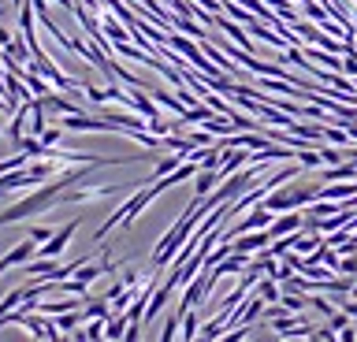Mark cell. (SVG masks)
Returning a JSON list of instances; mask_svg holds the SVG:
<instances>
[{"mask_svg":"<svg viewBox=\"0 0 357 342\" xmlns=\"http://www.w3.org/2000/svg\"><path fill=\"white\" fill-rule=\"evenodd\" d=\"M33 257H38V242H33V238H22L15 249L4 253V261L11 264V268H19V264H26V261H33Z\"/></svg>","mask_w":357,"mask_h":342,"instance_id":"obj_4","label":"cell"},{"mask_svg":"<svg viewBox=\"0 0 357 342\" xmlns=\"http://www.w3.org/2000/svg\"><path fill=\"white\" fill-rule=\"evenodd\" d=\"M339 275H357V253H346V257H339V268H335Z\"/></svg>","mask_w":357,"mask_h":342,"instance_id":"obj_14","label":"cell"},{"mask_svg":"<svg viewBox=\"0 0 357 342\" xmlns=\"http://www.w3.org/2000/svg\"><path fill=\"white\" fill-rule=\"evenodd\" d=\"M52 235H56V231H49V227H33V231H30V238H33V242H49Z\"/></svg>","mask_w":357,"mask_h":342,"instance_id":"obj_15","label":"cell"},{"mask_svg":"<svg viewBox=\"0 0 357 342\" xmlns=\"http://www.w3.org/2000/svg\"><path fill=\"white\" fill-rule=\"evenodd\" d=\"M75 231H78V219H71V224L56 231V235H52L49 242H45V246H38V257H60V253L67 249V242L75 238Z\"/></svg>","mask_w":357,"mask_h":342,"instance_id":"obj_3","label":"cell"},{"mask_svg":"<svg viewBox=\"0 0 357 342\" xmlns=\"http://www.w3.org/2000/svg\"><path fill=\"white\" fill-rule=\"evenodd\" d=\"M8 268H11V264H8V261H4V257H0V275H4V272H8Z\"/></svg>","mask_w":357,"mask_h":342,"instance_id":"obj_19","label":"cell"},{"mask_svg":"<svg viewBox=\"0 0 357 342\" xmlns=\"http://www.w3.org/2000/svg\"><path fill=\"white\" fill-rule=\"evenodd\" d=\"M105 324H108L105 316H89V324L78 331V335H71V339H105Z\"/></svg>","mask_w":357,"mask_h":342,"instance_id":"obj_8","label":"cell"},{"mask_svg":"<svg viewBox=\"0 0 357 342\" xmlns=\"http://www.w3.org/2000/svg\"><path fill=\"white\" fill-rule=\"evenodd\" d=\"M312 339H320V342H331V339H339V335H335V327L328 324V327H317V335H312Z\"/></svg>","mask_w":357,"mask_h":342,"instance_id":"obj_16","label":"cell"},{"mask_svg":"<svg viewBox=\"0 0 357 342\" xmlns=\"http://www.w3.org/2000/svg\"><path fill=\"white\" fill-rule=\"evenodd\" d=\"M220 182H223V179H220L216 168H197V175H194V194H197V197H208Z\"/></svg>","mask_w":357,"mask_h":342,"instance_id":"obj_5","label":"cell"},{"mask_svg":"<svg viewBox=\"0 0 357 342\" xmlns=\"http://www.w3.org/2000/svg\"><path fill=\"white\" fill-rule=\"evenodd\" d=\"M93 168H105V164H78V168L63 171V175H56L49 186H41V182H38V190H33L30 197H22V201H15L11 208H4V212H0V227L19 224V219H26V216H38V212H49V208H56L60 194H63V190H71V186H78V182H86V175L93 171Z\"/></svg>","mask_w":357,"mask_h":342,"instance_id":"obj_1","label":"cell"},{"mask_svg":"<svg viewBox=\"0 0 357 342\" xmlns=\"http://www.w3.org/2000/svg\"><path fill=\"white\" fill-rule=\"evenodd\" d=\"M60 138H63V127H60V123H52V127H45V134H41V141H45V149H52V146H60Z\"/></svg>","mask_w":357,"mask_h":342,"instance_id":"obj_13","label":"cell"},{"mask_svg":"<svg viewBox=\"0 0 357 342\" xmlns=\"http://www.w3.org/2000/svg\"><path fill=\"white\" fill-rule=\"evenodd\" d=\"M4 116H8V112H0V134H4V130H8V123H4Z\"/></svg>","mask_w":357,"mask_h":342,"instance_id":"obj_18","label":"cell"},{"mask_svg":"<svg viewBox=\"0 0 357 342\" xmlns=\"http://www.w3.org/2000/svg\"><path fill=\"white\" fill-rule=\"evenodd\" d=\"M178 327H183V313H172L167 316V324H164V342H172V339H178Z\"/></svg>","mask_w":357,"mask_h":342,"instance_id":"obj_11","label":"cell"},{"mask_svg":"<svg viewBox=\"0 0 357 342\" xmlns=\"http://www.w3.org/2000/svg\"><path fill=\"white\" fill-rule=\"evenodd\" d=\"M339 305H342V309H346V313H350V316L357 320V302H342V297H339Z\"/></svg>","mask_w":357,"mask_h":342,"instance_id":"obj_17","label":"cell"},{"mask_svg":"<svg viewBox=\"0 0 357 342\" xmlns=\"http://www.w3.org/2000/svg\"><path fill=\"white\" fill-rule=\"evenodd\" d=\"M127 324H130L127 313H112L108 324H105V339H123V335H127Z\"/></svg>","mask_w":357,"mask_h":342,"instance_id":"obj_7","label":"cell"},{"mask_svg":"<svg viewBox=\"0 0 357 342\" xmlns=\"http://www.w3.org/2000/svg\"><path fill=\"white\" fill-rule=\"evenodd\" d=\"M197 316H194V309H186V313H183V335H178V339H197Z\"/></svg>","mask_w":357,"mask_h":342,"instance_id":"obj_12","label":"cell"},{"mask_svg":"<svg viewBox=\"0 0 357 342\" xmlns=\"http://www.w3.org/2000/svg\"><path fill=\"white\" fill-rule=\"evenodd\" d=\"M183 157H186V153H167V157H160V160H156V168L149 171V182H156V179H164L167 171H175L178 164H183Z\"/></svg>","mask_w":357,"mask_h":342,"instance_id":"obj_6","label":"cell"},{"mask_svg":"<svg viewBox=\"0 0 357 342\" xmlns=\"http://www.w3.org/2000/svg\"><path fill=\"white\" fill-rule=\"evenodd\" d=\"M298 179H301V175H294V179H290V186L279 182L275 190H268L261 205H268L275 216H279V212H294V208H305V205H312V201L320 197V182H317V186H301Z\"/></svg>","mask_w":357,"mask_h":342,"instance_id":"obj_2","label":"cell"},{"mask_svg":"<svg viewBox=\"0 0 357 342\" xmlns=\"http://www.w3.org/2000/svg\"><path fill=\"white\" fill-rule=\"evenodd\" d=\"M26 164H30V153H15V157H8V160H0V175H4V171H15V168H26Z\"/></svg>","mask_w":357,"mask_h":342,"instance_id":"obj_10","label":"cell"},{"mask_svg":"<svg viewBox=\"0 0 357 342\" xmlns=\"http://www.w3.org/2000/svg\"><path fill=\"white\" fill-rule=\"evenodd\" d=\"M19 302H26V286H19V290H8V294H4V302H0V316L11 313Z\"/></svg>","mask_w":357,"mask_h":342,"instance_id":"obj_9","label":"cell"}]
</instances>
